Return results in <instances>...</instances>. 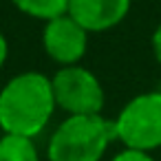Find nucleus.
Wrapping results in <instances>:
<instances>
[{"mask_svg":"<svg viewBox=\"0 0 161 161\" xmlns=\"http://www.w3.org/2000/svg\"><path fill=\"white\" fill-rule=\"evenodd\" d=\"M58 110L51 77L40 71H22L0 88V130L36 139Z\"/></svg>","mask_w":161,"mask_h":161,"instance_id":"obj_1","label":"nucleus"},{"mask_svg":"<svg viewBox=\"0 0 161 161\" xmlns=\"http://www.w3.org/2000/svg\"><path fill=\"white\" fill-rule=\"evenodd\" d=\"M117 141L113 119L104 115H71L55 126L47 143L49 161H102Z\"/></svg>","mask_w":161,"mask_h":161,"instance_id":"obj_2","label":"nucleus"},{"mask_svg":"<svg viewBox=\"0 0 161 161\" xmlns=\"http://www.w3.org/2000/svg\"><path fill=\"white\" fill-rule=\"evenodd\" d=\"M115 137L124 148L152 152L161 148V91L135 95L113 119Z\"/></svg>","mask_w":161,"mask_h":161,"instance_id":"obj_3","label":"nucleus"},{"mask_svg":"<svg viewBox=\"0 0 161 161\" xmlns=\"http://www.w3.org/2000/svg\"><path fill=\"white\" fill-rule=\"evenodd\" d=\"M55 106L71 115H102L106 93L99 77L82 64L60 66L51 75Z\"/></svg>","mask_w":161,"mask_h":161,"instance_id":"obj_4","label":"nucleus"},{"mask_svg":"<svg viewBox=\"0 0 161 161\" xmlns=\"http://www.w3.org/2000/svg\"><path fill=\"white\" fill-rule=\"evenodd\" d=\"M88 31L75 22L69 14L44 22L42 29V49L51 62L58 66L80 64L88 49Z\"/></svg>","mask_w":161,"mask_h":161,"instance_id":"obj_5","label":"nucleus"},{"mask_svg":"<svg viewBox=\"0 0 161 161\" xmlns=\"http://www.w3.org/2000/svg\"><path fill=\"white\" fill-rule=\"evenodd\" d=\"M132 7V0H71L69 16L88 33H104L121 25Z\"/></svg>","mask_w":161,"mask_h":161,"instance_id":"obj_6","label":"nucleus"},{"mask_svg":"<svg viewBox=\"0 0 161 161\" xmlns=\"http://www.w3.org/2000/svg\"><path fill=\"white\" fill-rule=\"evenodd\" d=\"M69 3L71 0H11V5L20 14L42 22H49L53 18L69 14Z\"/></svg>","mask_w":161,"mask_h":161,"instance_id":"obj_7","label":"nucleus"},{"mask_svg":"<svg viewBox=\"0 0 161 161\" xmlns=\"http://www.w3.org/2000/svg\"><path fill=\"white\" fill-rule=\"evenodd\" d=\"M0 161H40V152L31 137L3 135L0 137Z\"/></svg>","mask_w":161,"mask_h":161,"instance_id":"obj_8","label":"nucleus"},{"mask_svg":"<svg viewBox=\"0 0 161 161\" xmlns=\"http://www.w3.org/2000/svg\"><path fill=\"white\" fill-rule=\"evenodd\" d=\"M110 161H154V157H152L150 152H141V150L124 148V150H119Z\"/></svg>","mask_w":161,"mask_h":161,"instance_id":"obj_9","label":"nucleus"},{"mask_svg":"<svg viewBox=\"0 0 161 161\" xmlns=\"http://www.w3.org/2000/svg\"><path fill=\"white\" fill-rule=\"evenodd\" d=\"M152 53H154V60L159 62V66H161V25L154 29V33H152Z\"/></svg>","mask_w":161,"mask_h":161,"instance_id":"obj_10","label":"nucleus"},{"mask_svg":"<svg viewBox=\"0 0 161 161\" xmlns=\"http://www.w3.org/2000/svg\"><path fill=\"white\" fill-rule=\"evenodd\" d=\"M7 58H9V42H7V38H5V33L0 31V69L5 66V62H7Z\"/></svg>","mask_w":161,"mask_h":161,"instance_id":"obj_11","label":"nucleus"}]
</instances>
